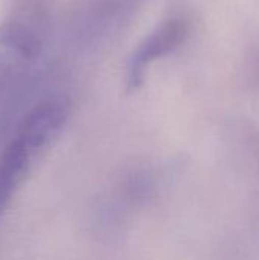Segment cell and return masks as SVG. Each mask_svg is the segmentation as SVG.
Returning a JSON list of instances; mask_svg holds the SVG:
<instances>
[{"mask_svg": "<svg viewBox=\"0 0 259 260\" xmlns=\"http://www.w3.org/2000/svg\"><path fill=\"white\" fill-rule=\"evenodd\" d=\"M143 0H79L70 17V38L79 49H96L131 20Z\"/></svg>", "mask_w": 259, "mask_h": 260, "instance_id": "obj_3", "label": "cell"}, {"mask_svg": "<svg viewBox=\"0 0 259 260\" xmlns=\"http://www.w3.org/2000/svg\"><path fill=\"white\" fill-rule=\"evenodd\" d=\"M34 154L20 139L11 137L0 152V218L24 181Z\"/></svg>", "mask_w": 259, "mask_h": 260, "instance_id": "obj_6", "label": "cell"}, {"mask_svg": "<svg viewBox=\"0 0 259 260\" xmlns=\"http://www.w3.org/2000/svg\"><path fill=\"white\" fill-rule=\"evenodd\" d=\"M69 114L70 104L67 98L41 96L20 117L11 137L20 139L34 154H38L60 136Z\"/></svg>", "mask_w": 259, "mask_h": 260, "instance_id": "obj_5", "label": "cell"}, {"mask_svg": "<svg viewBox=\"0 0 259 260\" xmlns=\"http://www.w3.org/2000/svg\"><path fill=\"white\" fill-rule=\"evenodd\" d=\"M189 34L191 23L183 15L168 17L153 29V32L140 41L128 58L125 73L127 91H137L145 82L148 67L154 61L177 50L188 40Z\"/></svg>", "mask_w": 259, "mask_h": 260, "instance_id": "obj_4", "label": "cell"}, {"mask_svg": "<svg viewBox=\"0 0 259 260\" xmlns=\"http://www.w3.org/2000/svg\"><path fill=\"white\" fill-rule=\"evenodd\" d=\"M168 175V168L160 165L139 166L122 175L113 187L98 195L89 212L93 236L107 244L122 239L136 213L159 195Z\"/></svg>", "mask_w": 259, "mask_h": 260, "instance_id": "obj_1", "label": "cell"}, {"mask_svg": "<svg viewBox=\"0 0 259 260\" xmlns=\"http://www.w3.org/2000/svg\"><path fill=\"white\" fill-rule=\"evenodd\" d=\"M47 21L44 0H20L0 24V98L40 61Z\"/></svg>", "mask_w": 259, "mask_h": 260, "instance_id": "obj_2", "label": "cell"}]
</instances>
